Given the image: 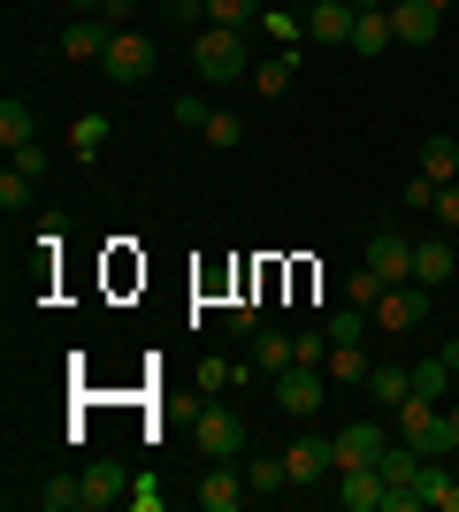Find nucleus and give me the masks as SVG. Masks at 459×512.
Segmentation results:
<instances>
[{
  "label": "nucleus",
  "mask_w": 459,
  "mask_h": 512,
  "mask_svg": "<svg viewBox=\"0 0 459 512\" xmlns=\"http://www.w3.org/2000/svg\"><path fill=\"white\" fill-rule=\"evenodd\" d=\"M192 69H199V85H238V77H253V31L199 23L192 31Z\"/></svg>",
  "instance_id": "obj_1"
},
{
  "label": "nucleus",
  "mask_w": 459,
  "mask_h": 512,
  "mask_svg": "<svg viewBox=\"0 0 459 512\" xmlns=\"http://www.w3.org/2000/svg\"><path fill=\"white\" fill-rule=\"evenodd\" d=\"M192 436H199V459H238V451H245V421H238V406H222V398L199 406Z\"/></svg>",
  "instance_id": "obj_2"
},
{
  "label": "nucleus",
  "mask_w": 459,
  "mask_h": 512,
  "mask_svg": "<svg viewBox=\"0 0 459 512\" xmlns=\"http://www.w3.org/2000/svg\"><path fill=\"white\" fill-rule=\"evenodd\" d=\"M100 77H108V85H123V92L146 85V77H153V39L123 23V31H115V46H108V62H100Z\"/></svg>",
  "instance_id": "obj_3"
},
{
  "label": "nucleus",
  "mask_w": 459,
  "mask_h": 512,
  "mask_svg": "<svg viewBox=\"0 0 459 512\" xmlns=\"http://www.w3.org/2000/svg\"><path fill=\"white\" fill-rule=\"evenodd\" d=\"M322 390H329V367H284V375H276V413H284V421H314V413H322Z\"/></svg>",
  "instance_id": "obj_4"
},
{
  "label": "nucleus",
  "mask_w": 459,
  "mask_h": 512,
  "mask_svg": "<svg viewBox=\"0 0 459 512\" xmlns=\"http://www.w3.org/2000/svg\"><path fill=\"white\" fill-rule=\"evenodd\" d=\"M253 505V482H245L238 459H207V474H199V512H245Z\"/></svg>",
  "instance_id": "obj_5"
},
{
  "label": "nucleus",
  "mask_w": 459,
  "mask_h": 512,
  "mask_svg": "<svg viewBox=\"0 0 459 512\" xmlns=\"http://www.w3.org/2000/svg\"><path fill=\"white\" fill-rule=\"evenodd\" d=\"M329 451H337V467H383V451H391V413L383 421H352L329 436Z\"/></svg>",
  "instance_id": "obj_6"
},
{
  "label": "nucleus",
  "mask_w": 459,
  "mask_h": 512,
  "mask_svg": "<svg viewBox=\"0 0 459 512\" xmlns=\"http://www.w3.org/2000/svg\"><path fill=\"white\" fill-rule=\"evenodd\" d=\"M284 467H291V490H322L329 474H337V451H329V436H291L284 444Z\"/></svg>",
  "instance_id": "obj_7"
},
{
  "label": "nucleus",
  "mask_w": 459,
  "mask_h": 512,
  "mask_svg": "<svg viewBox=\"0 0 459 512\" xmlns=\"http://www.w3.org/2000/svg\"><path fill=\"white\" fill-rule=\"evenodd\" d=\"M429 299H437V291H421V283H391V291L375 299V329H383V337H406V329H421Z\"/></svg>",
  "instance_id": "obj_8"
},
{
  "label": "nucleus",
  "mask_w": 459,
  "mask_h": 512,
  "mask_svg": "<svg viewBox=\"0 0 459 512\" xmlns=\"http://www.w3.org/2000/svg\"><path fill=\"white\" fill-rule=\"evenodd\" d=\"M329 482H337L329 497H337L345 512H383V490H391V482H383V467H337Z\"/></svg>",
  "instance_id": "obj_9"
},
{
  "label": "nucleus",
  "mask_w": 459,
  "mask_h": 512,
  "mask_svg": "<svg viewBox=\"0 0 459 512\" xmlns=\"http://www.w3.org/2000/svg\"><path fill=\"white\" fill-rule=\"evenodd\" d=\"M352 23H360V0H314V8H306V39L314 46H352Z\"/></svg>",
  "instance_id": "obj_10"
},
{
  "label": "nucleus",
  "mask_w": 459,
  "mask_h": 512,
  "mask_svg": "<svg viewBox=\"0 0 459 512\" xmlns=\"http://www.w3.org/2000/svg\"><path fill=\"white\" fill-rule=\"evenodd\" d=\"M115 31H123V23H108V16H77L62 31V54H69V62H108Z\"/></svg>",
  "instance_id": "obj_11"
},
{
  "label": "nucleus",
  "mask_w": 459,
  "mask_h": 512,
  "mask_svg": "<svg viewBox=\"0 0 459 512\" xmlns=\"http://www.w3.org/2000/svg\"><path fill=\"white\" fill-rule=\"evenodd\" d=\"M368 268H375L383 283H414V237L375 230V237H368Z\"/></svg>",
  "instance_id": "obj_12"
},
{
  "label": "nucleus",
  "mask_w": 459,
  "mask_h": 512,
  "mask_svg": "<svg viewBox=\"0 0 459 512\" xmlns=\"http://www.w3.org/2000/svg\"><path fill=\"white\" fill-rule=\"evenodd\" d=\"M437 23H444V8H429V0H391L398 46H437Z\"/></svg>",
  "instance_id": "obj_13"
},
{
  "label": "nucleus",
  "mask_w": 459,
  "mask_h": 512,
  "mask_svg": "<svg viewBox=\"0 0 459 512\" xmlns=\"http://www.w3.org/2000/svg\"><path fill=\"white\" fill-rule=\"evenodd\" d=\"M77 474H85V512H108V505L131 497V474L115 467V459H92V467H77Z\"/></svg>",
  "instance_id": "obj_14"
},
{
  "label": "nucleus",
  "mask_w": 459,
  "mask_h": 512,
  "mask_svg": "<svg viewBox=\"0 0 459 512\" xmlns=\"http://www.w3.org/2000/svg\"><path fill=\"white\" fill-rule=\"evenodd\" d=\"M383 46H398V31H391V8L383 0H360V23H352V54H383Z\"/></svg>",
  "instance_id": "obj_15"
},
{
  "label": "nucleus",
  "mask_w": 459,
  "mask_h": 512,
  "mask_svg": "<svg viewBox=\"0 0 459 512\" xmlns=\"http://www.w3.org/2000/svg\"><path fill=\"white\" fill-rule=\"evenodd\" d=\"M360 390L375 398V413H398L406 398H414V367H383V360H375V367H368V383H360Z\"/></svg>",
  "instance_id": "obj_16"
},
{
  "label": "nucleus",
  "mask_w": 459,
  "mask_h": 512,
  "mask_svg": "<svg viewBox=\"0 0 459 512\" xmlns=\"http://www.w3.org/2000/svg\"><path fill=\"white\" fill-rule=\"evenodd\" d=\"M459 383V344H444V352H429V360H414V390L421 398H437L444 406V390Z\"/></svg>",
  "instance_id": "obj_17"
},
{
  "label": "nucleus",
  "mask_w": 459,
  "mask_h": 512,
  "mask_svg": "<svg viewBox=\"0 0 459 512\" xmlns=\"http://www.w3.org/2000/svg\"><path fill=\"white\" fill-rule=\"evenodd\" d=\"M452 268H459L452 230H444V237H429V245H414V283H421V291H437V283L452 276Z\"/></svg>",
  "instance_id": "obj_18"
},
{
  "label": "nucleus",
  "mask_w": 459,
  "mask_h": 512,
  "mask_svg": "<svg viewBox=\"0 0 459 512\" xmlns=\"http://www.w3.org/2000/svg\"><path fill=\"white\" fill-rule=\"evenodd\" d=\"M291 77H299V54H261V62H253V92H261V100H284L291 92Z\"/></svg>",
  "instance_id": "obj_19"
},
{
  "label": "nucleus",
  "mask_w": 459,
  "mask_h": 512,
  "mask_svg": "<svg viewBox=\"0 0 459 512\" xmlns=\"http://www.w3.org/2000/svg\"><path fill=\"white\" fill-rule=\"evenodd\" d=\"M245 482H253V497H276V490H291L284 451H245Z\"/></svg>",
  "instance_id": "obj_20"
},
{
  "label": "nucleus",
  "mask_w": 459,
  "mask_h": 512,
  "mask_svg": "<svg viewBox=\"0 0 459 512\" xmlns=\"http://www.w3.org/2000/svg\"><path fill=\"white\" fill-rule=\"evenodd\" d=\"M421 176H429V184H459V138H421Z\"/></svg>",
  "instance_id": "obj_21"
},
{
  "label": "nucleus",
  "mask_w": 459,
  "mask_h": 512,
  "mask_svg": "<svg viewBox=\"0 0 459 512\" xmlns=\"http://www.w3.org/2000/svg\"><path fill=\"white\" fill-rule=\"evenodd\" d=\"M31 138H39V115H31V100L8 92V100H0V146L16 153V146H31Z\"/></svg>",
  "instance_id": "obj_22"
},
{
  "label": "nucleus",
  "mask_w": 459,
  "mask_h": 512,
  "mask_svg": "<svg viewBox=\"0 0 459 512\" xmlns=\"http://www.w3.org/2000/svg\"><path fill=\"white\" fill-rule=\"evenodd\" d=\"M284 367H299V352H291V337H284V329H261V344H253V375H268V383H276Z\"/></svg>",
  "instance_id": "obj_23"
},
{
  "label": "nucleus",
  "mask_w": 459,
  "mask_h": 512,
  "mask_svg": "<svg viewBox=\"0 0 459 512\" xmlns=\"http://www.w3.org/2000/svg\"><path fill=\"white\" fill-rule=\"evenodd\" d=\"M39 512H85V474H46L39 482Z\"/></svg>",
  "instance_id": "obj_24"
},
{
  "label": "nucleus",
  "mask_w": 459,
  "mask_h": 512,
  "mask_svg": "<svg viewBox=\"0 0 459 512\" xmlns=\"http://www.w3.org/2000/svg\"><path fill=\"white\" fill-rule=\"evenodd\" d=\"M199 138H207L215 153L245 146V115H238V107H207V123H199Z\"/></svg>",
  "instance_id": "obj_25"
},
{
  "label": "nucleus",
  "mask_w": 459,
  "mask_h": 512,
  "mask_svg": "<svg viewBox=\"0 0 459 512\" xmlns=\"http://www.w3.org/2000/svg\"><path fill=\"white\" fill-rule=\"evenodd\" d=\"M375 352L368 344H329V383H368Z\"/></svg>",
  "instance_id": "obj_26"
},
{
  "label": "nucleus",
  "mask_w": 459,
  "mask_h": 512,
  "mask_svg": "<svg viewBox=\"0 0 459 512\" xmlns=\"http://www.w3.org/2000/svg\"><path fill=\"white\" fill-rule=\"evenodd\" d=\"M69 153H77V161H100V153H108V115H77V123H69Z\"/></svg>",
  "instance_id": "obj_27"
},
{
  "label": "nucleus",
  "mask_w": 459,
  "mask_h": 512,
  "mask_svg": "<svg viewBox=\"0 0 459 512\" xmlns=\"http://www.w3.org/2000/svg\"><path fill=\"white\" fill-rule=\"evenodd\" d=\"M207 23H230V31H253V23H268L261 0H207Z\"/></svg>",
  "instance_id": "obj_28"
},
{
  "label": "nucleus",
  "mask_w": 459,
  "mask_h": 512,
  "mask_svg": "<svg viewBox=\"0 0 459 512\" xmlns=\"http://www.w3.org/2000/svg\"><path fill=\"white\" fill-rule=\"evenodd\" d=\"M368 329H375L368 306H345V314H329V344H368Z\"/></svg>",
  "instance_id": "obj_29"
},
{
  "label": "nucleus",
  "mask_w": 459,
  "mask_h": 512,
  "mask_svg": "<svg viewBox=\"0 0 459 512\" xmlns=\"http://www.w3.org/2000/svg\"><path fill=\"white\" fill-rule=\"evenodd\" d=\"M383 291H391V283L375 276L368 260H360V268H352V276H345V299H352V306H368V314H375V299H383Z\"/></svg>",
  "instance_id": "obj_30"
},
{
  "label": "nucleus",
  "mask_w": 459,
  "mask_h": 512,
  "mask_svg": "<svg viewBox=\"0 0 459 512\" xmlns=\"http://www.w3.org/2000/svg\"><path fill=\"white\" fill-rule=\"evenodd\" d=\"M291 352H299V367H329V329H299Z\"/></svg>",
  "instance_id": "obj_31"
},
{
  "label": "nucleus",
  "mask_w": 459,
  "mask_h": 512,
  "mask_svg": "<svg viewBox=\"0 0 459 512\" xmlns=\"http://www.w3.org/2000/svg\"><path fill=\"white\" fill-rule=\"evenodd\" d=\"M8 169L39 184V176H46V146H39V138H31V146H16V153H8Z\"/></svg>",
  "instance_id": "obj_32"
},
{
  "label": "nucleus",
  "mask_w": 459,
  "mask_h": 512,
  "mask_svg": "<svg viewBox=\"0 0 459 512\" xmlns=\"http://www.w3.org/2000/svg\"><path fill=\"white\" fill-rule=\"evenodd\" d=\"M123 505H131V512H161V505H169V497H161V482H153V474H138Z\"/></svg>",
  "instance_id": "obj_33"
},
{
  "label": "nucleus",
  "mask_w": 459,
  "mask_h": 512,
  "mask_svg": "<svg viewBox=\"0 0 459 512\" xmlns=\"http://www.w3.org/2000/svg\"><path fill=\"white\" fill-rule=\"evenodd\" d=\"M429 214H437V230H459V184H437V199H429Z\"/></svg>",
  "instance_id": "obj_34"
},
{
  "label": "nucleus",
  "mask_w": 459,
  "mask_h": 512,
  "mask_svg": "<svg viewBox=\"0 0 459 512\" xmlns=\"http://www.w3.org/2000/svg\"><path fill=\"white\" fill-rule=\"evenodd\" d=\"M230 375H245V367H230V360H199V390H207V398H215Z\"/></svg>",
  "instance_id": "obj_35"
},
{
  "label": "nucleus",
  "mask_w": 459,
  "mask_h": 512,
  "mask_svg": "<svg viewBox=\"0 0 459 512\" xmlns=\"http://www.w3.org/2000/svg\"><path fill=\"white\" fill-rule=\"evenodd\" d=\"M23 199H31V176H16V169H8V176H0V207L16 214V207H23Z\"/></svg>",
  "instance_id": "obj_36"
},
{
  "label": "nucleus",
  "mask_w": 459,
  "mask_h": 512,
  "mask_svg": "<svg viewBox=\"0 0 459 512\" xmlns=\"http://www.w3.org/2000/svg\"><path fill=\"white\" fill-rule=\"evenodd\" d=\"M169 23H184V31H199V23H207V0H169Z\"/></svg>",
  "instance_id": "obj_37"
},
{
  "label": "nucleus",
  "mask_w": 459,
  "mask_h": 512,
  "mask_svg": "<svg viewBox=\"0 0 459 512\" xmlns=\"http://www.w3.org/2000/svg\"><path fill=\"white\" fill-rule=\"evenodd\" d=\"M398 199H406V207H429V199H437V184H429V176L414 169V176H406V192H398Z\"/></svg>",
  "instance_id": "obj_38"
},
{
  "label": "nucleus",
  "mask_w": 459,
  "mask_h": 512,
  "mask_svg": "<svg viewBox=\"0 0 459 512\" xmlns=\"http://www.w3.org/2000/svg\"><path fill=\"white\" fill-rule=\"evenodd\" d=\"M69 8H77V16H100V8H108V0H69Z\"/></svg>",
  "instance_id": "obj_39"
},
{
  "label": "nucleus",
  "mask_w": 459,
  "mask_h": 512,
  "mask_svg": "<svg viewBox=\"0 0 459 512\" xmlns=\"http://www.w3.org/2000/svg\"><path fill=\"white\" fill-rule=\"evenodd\" d=\"M444 413H452V428H459V398H452V406H444Z\"/></svg>",
  "instance_id": "obj_40"
},
{
  "label": "nucleus",
  "mask_w": 459,
  "mask_h": 512,
  "mask_svg": "<svg viewBox=\"0 0 459 512\" xmlns=\"http://www.w3.org/2000/svg\"><path fill=\"white\" fill-rule=\"evenodd\" d=\"M429 8H452V0H429Z\"/></svg>",
  "instance_id": "obj_41"
},
{
  "label": "nucleus",
  "mask_w": 459,
  "mask_h": 512,
  "mask_svg": "<svg viewBox=\"0 0 459 512\" xmlns=\"http://www.w3.org/2000/svg\"><path fill=\"white\" fill-rule=\"evenodd\" d=\"M383 8H391V0H383Z\"/></svg>",
  "instance_id": "obj_42"
}]
</instances>
